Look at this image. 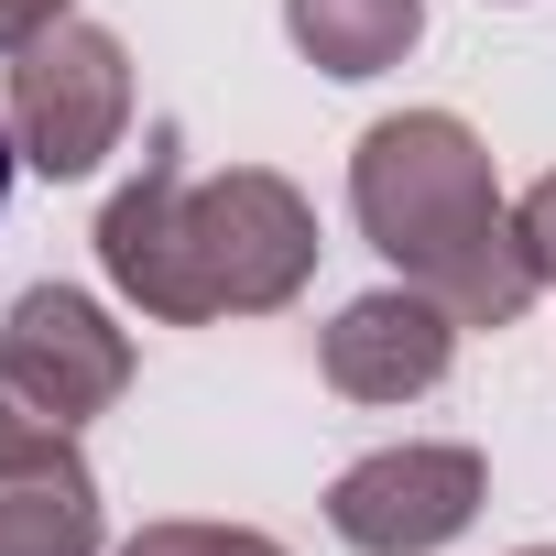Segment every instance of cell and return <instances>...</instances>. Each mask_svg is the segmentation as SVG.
Segmentation results:
<instances>
[{
    "mask_svg": "<svg viewBox=\"0 0 556 556\" xmlns=\"http://www.w3.org/2000/svg\"><path fill=\"white\" fill-rule=\"evenodd\" d=\"M317 207L295 175L273 164H229L207 186H186L175 131H153L142 175L99 207V273L164 328H218V317H273L306 295L317 273Z\"/></svg>",
    "mask_w": 556,
    "mask_h": 556,
    "instance_id": "cell-1",
    "label": "cell"
},
{
    "mask_svg": "<svg viewBox=\"0 0 556 556\" xmlns=\"http://www.w3.org/2000/svg\"><path fill=\"white\" fill-rule=\"evenodd\" d=\"M350 218L458 328H513L534 306V285H545L534 251H523V218L502 207L491 153H480V131L458 110L371 121L361 153H350Z\"/></svg>",
    "mask_w": 556,
    "mask_h": 556,
    "instance_id": "cell-2",
    "label": "cell"
},
{
    "mask_svg": "<svg viewBox=\"0 0 556 556\" xmlns=\"http://www.w3.org/2000/svg\"><path fill=\"white\" fill-rule=\"evenodd\" d=\"M0 121H12V153L55 186L99 175V153L131 131V55L121 34L99 23H55L12 55V99H0Z\"/></svg>",
    "mask_w": 556,
    "mask_h": 556,
    "instance_id": "cell-3",
    "label": "cell"
},
{
    "mask_svg": "<svg viewBox=\"0 0 556 556\" xmlns=\"http://www.w3.org/2000/svg\"><path fill=\"white\" fill-rule=\"evenodd\" d=\"M480 491H491L480 447H447V437L415 447V437H404V447H371V458L339 469L328 523H339V545H361V556H437V545H458V534L480 523Z\"/></svg>",
    "mask_w": 556,
    "mask_h": 556,
    "instance_id": "cell-4",
    "label": "cell"
},
{
    "mask_svg": "<svg viewBox=\"0 0 556 556\" xmlns=\"http://www.w3.org/2000/svg\"><path fill=\"white\" fill-rule=\"evenodd\" d=\"M0 393H23L55 426H88L131 393V339L110 328L99 295L77 285H34L12 317H0Z\"/></svg>",
    "mask_w": 556,
    "mask_h": 556,
    "instance_id": "cell-5",
    "label": "cell"
},
{
    "mask_svg": "<svg viewBox=\"0 0 556 556\" xmlns=\"http://www.w3.org/2000/svg\"><path fill=\"white\" fill-rule=\"evenodd\" d=\"M0 556H99V480L77 426L0 393Z\"/></svg>",
    "mask_w": 556,
    "mask_h": 556,
    "instance_id": "cell-6",
    "label": "cell"
},
{
    "mask_svg": "<svg viewBox=\"0 0 556 556\" xmlns=\"http://www.w3.org/2000/svg\"><path fill=\"white\" fill-rule=\"evenodd\" d=\"M458 361V317L426 295V285H382V295H350L317 339V371L350 393V404H415L437 393Z\"/></svg>",
    "mask_w": 556,
    "mask_h": 556,
    "instance_id": "cell-7",
    "label": "cell"
},
{
    "mask_svg": "<svg viewBox=\"0 0 556 556\" xmlns=\"http://www.w3.org/2000/svg\"><path fill=\"white\" fill-rule=\"evenodd\" d=\"M285 34L317 77H382L415 55L426 0H285Z\"/></svg>",
    "mask_w": 556,
    "mask_h": 556,
    "instance_id": "cell-8",
    "label": "cell"
},
{
    "mask_svg": "<svg viewBox=\"0 0 556 556\" xmlns=\"http://www.w3.org/2000/svg\"><path fill=\"white\" fill-rule=\"evenodd\" d=\"M121 556H285V545L251 534V523H142Z\"/></svg>",
    "mask_w": 556,
    "mask_h": 556,
    "instance_id": "cell-9",
    "label": "cell"
},
{
    "mask_svg": "<svg viewBox=\"0 0 556 556\" xmlns=\"http://www.w3.org/2000/svg\"><path fill=\"white\" fill-rule=\"evenodd\" d=\"M513 218H523V251H534V273H545V285H556V175H534Z\"/></svg>",
    "mask_w": 556,
    "mask_h": 556,
    "instance_id": "cell-10",
    "label": "cell"
},
{
    "mask_svg": "<svg viewBox=\"0 0 556 556\" xmlns=\"http://www.w3.org/2000/svg\"><path fill=\"white\" fill-rule=\"evenodd\" d=\"M55 23H77V0H0V55H23V45L55 34Z\"/></svg>",
    "mask_w": 556,
    "mask_h": 556,
    "instance_id": "cell-11",
    "label": "cell"
},
{
    "mask_svg": "<svg viewBox=\"0 0 556 556\" xmlns=\"http://www.w3.org/2000/svg\"><path fill=\"white\" fill-rule=\"evenodd\" d=\"M12 164H23V153H12V121H0V207H12Z\"/></svg>",
    "mask_w": 556,
    "mask_h": 556,
    "instance_id": "cell-12",
    "label": "cell"
},
{
    "mask_svg": "<svg viewBox=\"0 0 556 556\" xmlns=\"http://www.w3.org/2000/svg\"><path fill=\"white\" fill-rule=\"evenodd\" d=\"M523 556H556V545H523Z\"/></svg>",
    "mask_w": 556,
    "mask_h": 556,
    "instance_id": "cell-13",
    "label": "cell"
}]
</instances>
